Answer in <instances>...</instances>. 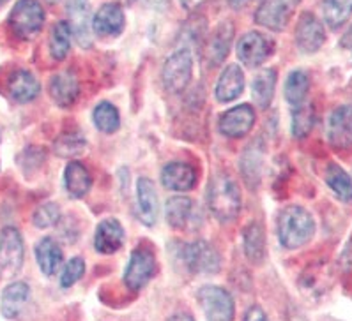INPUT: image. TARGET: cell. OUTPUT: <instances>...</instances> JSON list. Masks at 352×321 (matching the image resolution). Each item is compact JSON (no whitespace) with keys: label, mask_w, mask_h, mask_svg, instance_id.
I'll return each mask as SVG.
<instances>
[{"label":"cell","mask_w":352,"mask_h":321,"mask_svg":"<svg viewBox=\"0 0 352 321\" xmlns=\"http://www.w3.org/2000/svg\"><path fill=\"white\" fill-rule=\"evenodd\" d=\"M29 284L16 281L11 283L8 288L2 292V314L8 320H14L21 314V311L25 309L27 302H29Z\"/></svg>","instance_id":"23"},{"label":"cell","mask_w":352,"mask_h":321,"mask_svg":"<svg viewBox=\"0 0 352 321\" xmlns=\"http://www.w3.org/2000/svg\"><path fill=\"white\" fill-rule=\"evenodd\" d=\"M262 166H264V148L258 141H253L252 145H248L241 159V173L248 187H257L261 184Z\"/></svg>","instance_id":"24"},{"label":"cell","mask_w":352,"mask_h":321,"mask_svg":"<svg viewBox=\"0 0 352 321\" xmlns=\"http://www.w3.org/2000/svg\"><path fill=\"white\" fill-rule=\"evenodd\" d=\"M324 41H326V32L322 23L311 12H302L296 27V45L299 51L307 55L315 54L322 48Z\"/></svg>","instance_id":"11"},{"label":"cell","mask_w":352,"mask_h":321,"mask_svg":"<svg viewBox=\"0 0 352 321\" xmlns=\"http://www.w3.org/2000/svg\"><path fill=\"white\" fill-rule=\"evenodd\" d=\"M9 25L20 39H34L45 25V9L38 0H18L9 14Z\"/></svg>","instance_id":"3"},{"label":"cell","mask_w":352,"mask_h":321,"mask_svg":"<svg viewBox=\"0 0 352 321\" xmlns=\"http://www.w3.org/2000/svg\"><path fill=\"white\" fill-rule=\"evenodd\" d=\"M183 261L191 274H200V276H208V274L211 276L220 268V254L211 243L204 240H197L184 247Z\"/></svg>","instance_id":"7"},{"label":"cell","mask_w":352,"mask_h":321,"mask_svg":"<svg viewBox=\"0 0 352 321\" xmlns=\"http://www.w3.org/2000/svg\"><path fill=\"white\" fill-rule=\"evenodd\" d=\"M168 321H195V320H193V316H190L188 313H177L170 318Z\"/></svg>","instance_id":"41"},{"label":"cell","mask_w":352,"mask_h":321,"mask_svg":"<svg viewBox=\"0 0 352 321\" xmlns=\"http://www.w3.org/2000/svg\"><path fill=\"white\" fill-rule=\"evenodd\" d=\"M179 2H181V5H183L186 11H193V9L199 8L202 0H179Z\"/></svg>","instance_id":"40"},{"label":"cell","mask_w":352,"mask_h":321,"mask_svg":"<svg viewBox=\"0 0 352 321\" xmlns=\"http://www.w3.org/2000/svg\"><path fill=\"white\" fill-rule=\"evenodd\" d=\"M274 86H276V71L264 69L253 78L252 82V99L258 108L265 110L273 101Z\"/></svg>","instance_id":"27"},{"label":"cell","mask_w":352,"mask_h":321,"mask_svg":"<svg viewBox=\"0 0 352 321\" xmlns=\"http://www.w3.org/2000/svg\"><path fill=\"white\" fill-rule=\"evenodd\" d=\"M273 41L261 32H248L237 41V58L246 67L253 69L264 64L265 58L273 54Z\"/></svg>","instance_id":"9"},{"label":"cell","mask_w":352,"mask_h":321,"mask_svg":"<svg viewBox=\"0 0 352 321\" xmlns=\"http://www.w3.org/2000/svg\"><path fill=\"white\" fill-rule=\"evenodd\" d=\"M315 123V113L310 103L299 104L292 110V136L294 138H305L310 134Z\"/></svg>","instance_id":"35"},{"label":"cell","mask_w":352,"mask_h":321,"mask_svg":"<svg viewBox=\"0 0 352 321\" xmlns=\"http://www.w3.org/2000/svg\"><path fill=\"white\" fill-rule=\"evenodd\" d=\"M83 274H85V261H83V258H78V256L71 258L66 267H64L63 274H60V286L63 288H71L73 284H76L82 279Z\"/></svg>","instance_id":"38"},{"label":"cell","mask_w":352,"mask_h":321,"mask_svg":"<svg viewBox=\"0 0 352 321\" xmlns=\"http://www.w3.org/2000/svg\"><path fill=\"white\" fill-rule=\"evenodd\" d=\"M64 185L73 198H83L92 187L91 173L82 163L71 160L64 169Z\"/></svg>","instance_id":"25"},{"label":"cell","mask_w":352,"mask_h":321,"mask_svg":"<svg viewBox=\"0 0 352 321\" xmlns=\"http://www.w3.org/2000/svg\"><path fill=\"white\" fill-rule=\"evenodd\" d=\"M255 126V111L250 104L230 108L220 117V131L227 138H243Z\"/></svg>","instance_id":"12"},{"label":"cell","mask_w":352,"mask_h":321,"mask_svg":"<svg viewBox=\"0 0 352 321\" xmlns=\"http://www.w3.org/2000/svg\"><path fill=\"white\" fill-rule=\"evenodd\" d=\"M4 2H8V0H0V4H4Z\"/></svg>","instance_id":"44"},{"label":"cell","mask_w":352,"mask_h":321,"mask_svg":"<svg viewBox=\"0 0 352 321\" xmlns=\"http://www.w3.org/2000/svg\"><path fill=\"white\" fill-rule=\"evenodd\" d=\"M245 91V74L237 64H230L223 69L216 83V99L220 103H232Z\"/></svg>","instance_id":"18"},{"label":"cell","mask_w":352,"mask_h":321,"mask_svg":"<svg viewBox=\"0 0 352 321\" xmlns=\"http://www.w3.org/2000/svg\"><path fill=\"white\" fill-rule=\"evenodd\" d=\"M154 272H156V259H154L153 251L147 247H138L129 256L124 272L126 286L133 292H138L153 279Z\"/></svg>","instance_id":"8"},{"label":"cell","mask_w":352,"mask_h":321,"mask_svg":"<svg viewBox=\"0 0 352 321\" xmlns=\"http://www.w3.org/2000/svg\"><path fill=\"white\" fill-rule=\"evenodd\" d=\"M166 221L172 228L190 230L195 226L197 205L186 196H174L166 202Z\"/></svg>","instance_id":"17"},{"label":"cell","mask_w":352,"mask_h":321,"mask_svg":"<svg viewBox=\"0 0 352 321\" xmlns=\"http://www.w3.org/2000/svg\"><path fill=\"white\" fill-rule=\"evenodd\" d=\"M66 12L69 16V29L82 46H91V8L89 0H67Z\"/></svg>","instance_id":"13"},{"label":"cell","mask_w":352,"mask_h":321,"mask_svg":"<svg viewBox=\"0 0 352 321\" xmlns=\"http://www.w3.org/2000/svg\"><path fill=\"white\" fill-rule=\"evenodd\" d=\"M92 120H94V126L100 129L101 132H107V134H112L119 129L120 126V117L119 111L113 104L110 103H100L92 111Z\"/></svg>","instance_id":"34"},{"label":"cell","mask_w":352,"mask_h":321,"mask_svg":"<svg viewBox=\"0 0 352 321\" xmlns=\"http://www.w3.org/2000/svg\"><path fill=\"white\" fill-rule=\"evenodd\" d=\"M191 74H193V55L188 48L177 49L163 64V85L172 94H179L191 82Z\"/></svg>","instance_id":"4"},{"label":"cell","mask_w":352,"mask_h":321,"mask_svg":"<svg viewBox=\"0 0 352 321\" xmlns=\"http://www.w3.org/2000/svg\"><path fill=\"white\" fill-rule=\"evenodd\" d=\"M308 88H310V78L305 71H292L287 76L285 82V99L292 104V108L299 106L307 101Z\"/></svg>","instance_id":"30"},{"label":"cell","mask_w":352,"mask_h":321,"mask_svg":"<svg viewBox=\"0 0 352 321\" xmlns=\"http://www.w3.org/2000/svg\"><path fill=\"white\" fill-rule=\"evenodd\" d=\"M298 0H262L255 21L270 30H283L294 12Z\"/></svg>","instance_id":"10"},{"label":"cell","mask_w":352,"mask_h":321,"mask_svg":"<svg viewBox=\"0 0 352 321\" xmlns=\"http://www.w3.org/2000/svg\"><path fill=\"white\" fill-rule=\"evenodd\" d=\"M48 2H57V0H48Z\"/></svg>","instance_id":"45"},{"label":"cell","mask_w":352,"mask_h":321,"mask_svg":"<svg viewBox=\"0 0 352 321\" xmlns=\"http://www.w3.org/2000/svg\"><path fill=\"white\" fill-rule=\"evenodd\" d=\"M208 203L212 215L220 222H230L241 210V191L237 182L227 173L214 175L209 184Z\"/></svg>","instance_id":"2"},{"label":"cell","mask_w":352,"mask_h":321,"mask_svg":"<svg viewBox=\"0 0 352 321\" xmlns=\"http://www.w3.org/2000/svg\"><path fill=\"white\" fill-rule=\"evenodd\" d=\"M25 247L20 231L13 226H6L0 231V270L6 276H16L23 265Z\"/></svg>","instance_id":"6"},{"label":"cell","mask_w":352,"mask_h":321,"mask_svg":"<svg viewBox=\"0 0 352 321\" xmlns=\"http://www.w3.org/2000/svg\"><path fill=\"white\" fill-rule=\"evenodd\" d=\"M71 29L67 21H57L50 34V54L55 60H64L71 49Z\"/></svg>","instance_id":"33"},{"label":"cell","mask_w":352,"mask_h":321,"mask_svg":"<svg viewBox=\"0 0 352 321\" xmlns=\"http://www.w3.org/2000/svg\"><path fill=\"white\" fill-rule=\"evenodd\" d=\"M197 296L208 321H234L236 307L227 289L209 284V286H202Z\"/></svg>","instance_id":"5"},{"label":"cell","mask_w":352,"mask_h":321,"mask_svg":"<svg viewBox=\"0 0 352 321\" xmlns=\"http://www.w3.org/2000/svg\"><path fill=\"white\" fill-rule=\"evenodd\" d=\"M245 321H270V320H267L265 313L258 307V305H252V307H248V311L245 313Z\"/></svg>","instance_id":"39"},{"label":"cell","mask_w":352,"mask_h":321,"mask_svg":"<svg viewBox=\"0 0 352 321\" xmlns=\"http://www.w3.org/2000/svg\"><path fill=\"white\" fill-rule=\"evenodd\" d=\"M85 147H87V141L78 132H66L54 143L55 154L60 157H67V159L80 156Z\"/></svg>","instance_id":"36"},{"label":"cell","mask_w":352,"mask_h":321,"mask_svg":"<svg viewBox=\"0 0 352 321\" xmlns=\"http://www.w3.org/2000/svg\"><path fill=\"white\" fill-rule=\"evenodd\" d=\"M248 2H252V0H228V4L232 5L234 9H239V8H245Z\"/></svg>","instance_id":"42"},{"label":"cell","mask_w":352,"mask_h":321,"mask_svg":"<svg viewBox=\"0 0 352 321\" xmlns=\"http://www.w3.org/2000/svg\"><path fill=\"white\" fill-rule=\"evenodd\" d=\"M36 259H38V265L43 270V274L54 276V274H57L60 265H63V249H60V246L54 239L45 237L36 246Z\"/></svg>","instance_id":"26"},{"label":"cell","mask_w":352,"mask_h":321,"mask_svg":"<svg viewBox=\"0 0 352 321\" xmlns=\"http://www.w3.org/2000/svg\"><path fill=\"white\" fill-rule=\"evenodd\" d=\"M327 138L335 148L352 147V106H340L329 117Z\"/></svg>","instance_id":"14"},{"label":"cell","mask_w":352,"mask_h":321,"mask_svg":"<svg viewBox=\"0 0 352 321\" xmlns=\"http://www.w3.org/2000/svg\"><path fill=\"white\" fill-rule=\"evenodd\" d=\"M162 182L166 189L184 193L193 189V185L197 184V171L186 163H170L163 168Z\"/></svg>","instance_id":"20"},{"label":"cell","mask_w":352,"mask_h":321,"mask_svg":"<svg viewBox=\"0 0 352 321\" xmlns=\"http://www.w3.org/2000/svg\"><path fill=\"white\" fill-rule=\"evenodd\" d=\"M326 182L331 187L333 193L344 200L351 202L352 200V178L345 169L340 168L338 165H329L326 169Z\"/></svg>","instance_id":"32"},{"label":"cell","mask_w":352,"mask_h":321,"mask_svg":"<svg viewBox=\"0 0 352 321\" xmlns=\"http://www.w3.org/2000/svg\"><path fill=\"white\" fill-rule=\"evenodd\" d=\"M322 12L331 29H340L352 16V0H324Z\"/></svg>","instance_id":"31"},{"label":"cell","mask_w":352,"mask_h":321,"mask_svg":"<svg viewBox=\"0 0 352 321\" xmlns=\"http://www.w3.org/2000/svg\"><path fill=\"white\" fill-rule=\"evenodd\" d=\"M232 34L234 29L232 25L225 21V23L218 25V29L214 30L212 34V39L209 43V51H208V57L211 60L212 66H220L221 62L227 58L228 55V49L232 46Z\"/></svg>","instance_id":"28"},{"label":"cell","mask_w":352,"mask_h":321,"mask_svg":"<svg viewBox=\"0 0 352 321\" xmlns=\"http://www.w3.org/2000/svg\"><path fill=\"white\" fill-rule=\"evenodd\" d=\"M243 242H245V252L250 263L261 265L265 258V237L258 222H250L246 226Z\"/></svg>","instance_id":"29"},{"label":"cell","mask_w":352,"mask_h":321,"mask_svg":"<svg viewBox=\"0 0 352 321\" xmlns=\"http://www.w3.org/2000/svg\"><path fill=\"white\" fill-rule=\"evenodd\" d=\"M8 88L16 103H30L41 92V83L29 71L18 69L9 76Z\"/></svg>","instance_id":"21"},{"label":"cell","mask_w":352,"mask_h":321,"mask_svg":"<svg viewBox=\"0 0 352 321\" xmlns=\"http://www.w3.org/2000/svg\"><path fill=\"white\" fill-rule=\"evenodd\" d=\"M137 202H138V215H140V221L144 222L145 226H154L157 221L160 203H157V193L153 180H149V178H145V177L138 178Z\"/></svg>","instance_id":"19"},{"label":"cell","mask_w":352,"mask_h":321,"mask_svg":"<svg viewBox=\"0 0 352 321\" xmlns=\"http://www.w3.org/2000/svg\"><path fill=\"white\" fill-rule=\"evenodd\" d=\"M60 221V209L55 203H43L34 212L32 222L38 228H52Z\"/></svg>","instance_id":"37"},{"label":"cell","mask_w":352,"mask_h":321,"mask_svg":"<svg viewBox=\"0 0 352 321\" xmlns=\"http://www.w3.org/2000/svg\"><path fill=\"white\" fill-rule=\"evenodd\" d=\"M50 94L52 99L60 108H67L71 104H75V101L80 95V85L75 74L71 73V71L55 74L50 82Z\"/></svg>","instance_id":"22"},{"label":"cell","mask_w":352,"mask_h":321,"mask_svg":"<svg viewBox=\"0 0 352 321\" xmlns=\"http://www.w3.org/2000/svg\"><path fill=\"white\" fill-rule=\"evenodd\" d=\"M92 29L101 37H116L124 29V11L119 4H103L92 18Z\"/></svg>","instance_id":"16"},{"label":"cell","mask_w":352,"mask_h":321,"mask_svg":"<svg viewBox=\"0 0 352 321\" xmlns=\"http://www.w3.org/2000/svg\"><path fill=\"white\" fill-rule=\"evenodd\" d=\"M124 228L117 219H104L96 228L94 247L101 254H113L124 243Z\"/></svg>","instance_id":"15"},{"label":"cell","mask_w":352,"mask_h":321,"mask_svg":"<svg viewBox=\"0 0 352 321\" xmlns=\"http://www.w3.org/2000/svg\"><path fill=\"white\" fill-rule=\"evenodd\" d=\"M315 222L307 209L290 205L280 212L278 217V239L287 249H299L311 240Z\"/></svg>","instance_id":"1"},{"label":"cell","mask_w":352,"mask_h":321,"mask_svg":"<svg viewBox=\"0 0 352 321\" xmlns=\"http://www.w3.org/2000/svg\"><path fill=\"white\" fill-rule=\"evenodd\" d=\"M126 4H133V2H135V0H124Z\"/></svg>","instance_id":"43"}]
</instances>
